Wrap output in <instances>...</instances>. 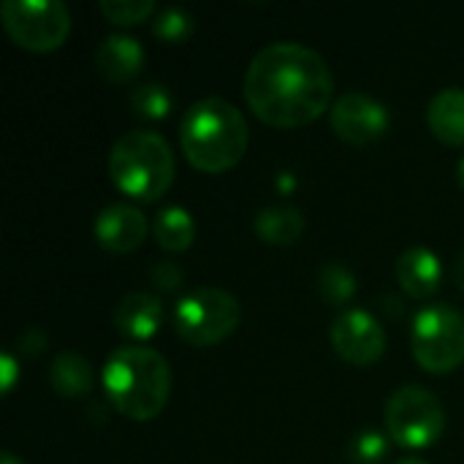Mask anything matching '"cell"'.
<instances>
[{
	"mask_svg": "<svg viewBox=\"0 0 464 464\" xmlns=\"http://www.w3.org/2000/svg\"><path fill=\"white\" fill-rule=\"evenodd\" d=\"M427 122L435 139H440L449 147L464 144V90L462 87H446L440 90L427 109Z\"/></svg>",
	"mask_w": 464,
	"mask_h": 464,
	"instance_id": "15",
	"label": "cell"
},
{
	"mask_svg": "<svg viewBox=\"0 0 464 464\" xmlns=\"http://www.w3.org/2000/svg\"><path fill=\"white\" fill-rule=\"evenodd\" d=\"M152 33H155L160 41L179 44V41H185V38L193 33V16H190L185 8H166V11H160V14L155 16Z\"/></svg>",
	"mask_w": 464,
	"mask_h": 464,
	"instance_id": "23",
	"label": "cell"
},
{
	"mask_svg": "<svg viewBox=\"0 0 464 464\" xmlns=\"http://www.w3.org/2000/svg\"><path fill=\"white\" fill-rule=\"evenodd\" d=\"M147 218L130 204H111L95 220V239L109 253H130L147 239Z\"/></svg>",
	"mask_w": 464,
	"mask_h": 464,
	"instance_id": "11",
	"label": "cell"
},
{
	"mask_svg": "<svg viewBox=\"0 0 464 464\" xmlns=\"http://www.w3.org/2000/svg\"><path fill=\"white\" fill-rule=\"evenodd\" d=\"M413 359L432 375H449L464 362V315L449 304L421 310L411 332Z\"/></svg>",
	"mask_w": 464,
	"mask_h": 464,
	"instance_id": "6",
	"label": "cell"
},
{
	"mask_svg": "<svg viewBox=\"0 0 464 464\" xmlns=\"http://www.w3.org/2000/svg\"><path fill=\"white\" fill-rule=\"evenodd\" d=\"M389 451V438L378 430H364L351 438L348 457L353 464H381Z\"/></svg>",
	"mask_w": 464,
	"mask_h": 464,
	"instance_id": "21",
	"label": "cell"
},
{
	"mask_svg": "<svg viewBox=\"0 0 464 464\" xmlns=\"http://www.w3.org/2000/svg\"><path fill=\"white\" fill-rule=\"evenodd\" d=\"M332 128L343 141L364 147L389 130V109L372 95L345 92L332 106Z\"/></svg>",
	"mask_w": 464,
	"mask_h": 464,
	"instance_id": "10",
	"label": "cell"
},
{
	"mask_svg": "<svg viewBox=\"0 0 464 464\" xmlns=\"http://www.w3.org/2000/svg\"><path fill=\"white\" fill-rule=\"evenodd\" d=\"M95 65L98 73L111 82V84H125L130 82L141 65H144V49L136 38L130 35H106L95 52Z\"/></svg>",
	"mask_w": 464,
	"mask_h": 464,
	"instance_id": "14",
	"label": "cell"
},
{
	"mask_svg": "<svg viewBox=\"0 0 464 464\" xmlns=\"http://www.w3.org/2000/svg\"><path fill=\"white\" fill-rule=\"evenodd\" d=\"M0 364H3V392L8 394L11 392V383H14V370H16V364H14V359L8 356V353H3V359H0Z\"/></svg>",
	"mask_w": 464,
	"mask_h": 464,
	"instance_id": "26",
	"label": "cell"
},
{
	"mask_svg": "<svg viewBox=\"0 0 464 464\" xmlns=\"http://www.w3.org/2000/svg\"><path fill=\"white\" fill-rule=\"evenodd\" d=\"M111 321L122 337H130L136 343H144L158 334L163 326V302L152 294H128L117 302Z\"/></svg>",
	"mask_w": 464,
	"mask_h": 464,
	"instance_id": "12",
	"label": "cell"
},
{
	"mask_svg": "<svg viewBox=\"0 0 464 464\" xmlns=\"http://www.w3.org/2000/svg\"><path fill=\"white\" fill-rule=\"evenodd\" d=\"M16 345H19V353H22V356L35 359V356L46 348V334H44L38 326H30V329H24V332L19 334Z\"/></svg>",
	"mask_w": 464,
	"mask_h": 464,
	"instance_id": "25",
	"label": "cell"
},
{
	"mask_svg": "<svg viewBox=\"0 0 464 464\" xmlns=\"http://www.w3.org/2000/svg\"><path fill=\"white\" fill-rule=\"evenodd\" d=\"M155 11L152 0H101V14L114 24H141Z\"/></svg>",
	"mask_w": 464,
	"mask_h": 464,
	"instance_id": "22",
	"label": "cell"
},
{
	"mask_svg": "<svg viewBox=\"0 0 464 464\" xmlns=\"http://www.w3.org/2000/svg\"><path fill=\"white\" fill-rule=\"evenodd\" d=\"M446 430V413L440 400L424 386H405L386 402V432L408 451L430 449Z\"/></svg>",
	"mask_w": 464,
	"mask_h": 464,
	"instance_id": "7",
	"label": "cell"
},
{
	"mask_svg": "<svg viewBox=\"0 0 464 464\" xmlns=\"http://www.w3.org/2000/svg\"><path fill=\"white\" fill-rule=\"evenodd\" d=\"M397 283L413 299H430L440 288L443 266L430 247H411L397 258Z\"/></svg>",
	"mask_w": 464,
	"mask_h": 464,
	"instance_id": "13",
	"label": "cell"
},
{
	"mask_svg": "<svg viewBox=\"0 0 464 464\" xmlns=\"http://www.w3.org/2000/svg\"><path fill=\"white\" fill-rule=\"evenodd\" d=\"M3 464H22V462H19L14 454H8V451H5V454H3Z\"/></svg>",
	"mask_w": 464,
	"mask_h": 464,
	"instance_id": "30",
	"label": "cell"
},
{
	"mask_svg": "<svg viewBox=\"0 0 464 464\" xmlns=\"http://www.w3.org/2000/svg\"><path fill=\"white\" fill-rule=\"evenodd\" d=\"M253 231L266 245H294L304 234V215L296 207H266L256 215Z\"/></svg>",
	"mask_w": 464,
	"mask_h": 464,
	"instance_id": "16",
	"label": "cell"
},
{
	"mask_svg": "<svg viewBox=\"0 0 464 464\" xmlns=\"http://www.w3.org/2000/svg\"><path fill=\"white\" fill-rule=\"evenodd\" d=\"M49 383L65 400L84 397L92 386V367L76 351H63L54 356V362L49 367Z\"/></svg>",
	"mask_w": 464,
	"mask_h": 464,
	"instance_id": "17",
	"label": "cell"
},
{
	"mask_svg": "<svg viewBox=\"0 0 464 464\" xmlns=\"http://www.w3.org/2000/svg\"><path fill=\"white\" fill-rule=\"evenodd\" d=\"M247 122L242 111L226 98L196 101L179 125V141L188 163L204 174H223L234 169L247 150Z\"/></svg>",
	"mask_w": 464,
	"mask_h": 464,
	"instance_id": "3",
	"label": "cell"
},
{
	"mask_svg": "<svg viewBox=\"0 0 464 464\" xmlns=\"http://www.w3.org/2000/svg\"><path fill=\"white\" fill-rule=\"evenodd\" d=\"M109 174L114 185L139 201H158L174 182L177 163L169 141L152 130H128L109 152Z\"/></svg>",
	"mask_w": 464,
	"mask_h": 464,
	"instance_id": "4",
	"label": "cell"
},
{
	"mask_svg": "<svg viewBox=\"0 0 464 464\" xmlns=\"http://www.w3.org/2000/svg\"><path fill=\"white\" fill-rule=\"evenodd\" d=\"M147 277L152 280V285H155L158 291H177V288L185 283L182 269H179L174 261H169V258H160V261L150 264Z\"/></svg>",
	"mask_w": 464,
	"mask_h": 464,
	"instance_id": "24",
	"label": "cell"
},
{
	"mask_svg": "<svg viewBox=\"0 0 464 464\" xmlns=\"http://www.w3.org/2000/svg\"><path fill=\"white\" fill-rule=\"evenodd\" d=\"M457 182H459V188L464 190V158L459 160V166H457Z\"/></svg>",
	"mask_w": 464,
	"mask_h": 464,
	"instance_id": "28",
	"label": "cell"
},
{
	"mask_svg": "<svg viewBox=\"0 0 464 464\" xmlns=\"http://www.w3.org/2000/svg\"><path fill=\"white\" fill-rule=\"evenodd\" d=\"M454 283H457V288L464 294V250L457 256V261H454Z\"/></svg>",
	"mask_w": 464,
	"mask_h": 464,
	"instance_id": "27",
	"label": "cell"
},
{
	"mask_svg": "<svg viewBox=\"0 0 464 464\" xmlns=\"http://www.w3.org/2000/svg\"><path fill=\"white\" fill-rule=\"evenodd\" d=\"M130 109L144 120H163L171 111V95L163 84H139L130 92Z\"/></svg>",
	"mask_w": 464,
	"mask_h": 464,
	"instance_id": "20",
	"label": "cell"
},
{
	"mask_svg": "<svg viewBox=\"0 0 464 464\" xmlns=\"http://www.w3.org/2000/svg\"><path fill=\"white\" fill-rule=\"evenodd\" d=\"M394 464H427L424 459H419V457H402L400 462H394Z\"/></svg>",
	"mask_w": 464,
	"mask_h": 464,
	"instance_id": "29",
	"label": "cell"
},
{
	"mask_svg": "<svg viewBox=\"0 0 464 464\" xmlns=\"http://www.w3.org/2000/svg\"><path fill=\"white\" fill-rule=\"evenodd\" d=\"M103 392L125 419L150 421L169 402L171 367L155 348L122 345L103 364Z\"/></svg>",
	"mask_w": 464,
	"mask_h": 464,
	"instance_id": "2",
	"label": "cell"
},
{
	"mask_svg": "<svg viewBox=\"0 0 464 464\" xmlns=\"http://www.w3.org/2000/svg\"><path fill=\"white\" fill-rule=\"evenodd\" d=\"M242 324V304L223 288H198L179 299L174 310L177 334L193 348H209L223 343Z\"/></svg>",
	"mask_w": 464,
	"mask_h": 464,
	"instance_id": "5",
	"label": "cell"
},
{
	"mask_svg": "<svg viewBox=\"0 0 464 464\" xmlns=\"http://www.w3.org/2000/svg\"><path fill=\"white\" fill-rule=\"evenodd\" d=\"M332 345L343 362L370 367L386 351V332L367 310H345L332 324Z\"/></svg>",
	"mask_w": 464,
	"mask_h": 464,
	"instance_id": "9",
	"label": "cell"
},
{
	"mask_svg": "<svg viewBox=\"0 0 464 464\" xmlns=\"http://www.w3.org/2000/svg\"><path fill=\"white\" fill-rule=\"evenodd\" d=\"M152 237L169 253L188 250L196 239V226H193L190 212L182 207H166L163 212H158V218L152 223Z\"/></svg>",
	"mask_w": 464,
	"mask_h": 464,
	"instance_id": "18",
	"label": "cell"
},
{
	"mask_svg": "<svg viewBox=\"0 0 464 464\" xmlns=\"http://www.w3.org/2000/svg\"><path fill=\"white\" fill-rule=\"evenodd\" d=\"M332 90L334 79L326 60L294 41L264 46L245 73V98L253 114L285 130L318 120L329 109Z\"/></svg>",
	"mask_w": 464,
	"mask_h": 464,
	"instance_id": "1",
	"label": "cell"
},
{
	"mask_svg": "<svg viewBox=\"0 0 464 464\" xmlns=\"http://www.w3.org/2000/svg\"><path fill=\"white\" fill-rule=\"evenodd\" d=\"M0 19L11 41L30 52H54L71 33V14L57 0H5Z\"/></svg>",
	"mask_w": 464,
	"mask_h": 464,
	"instance_id": "8",
	"label": "cell"
},
{
	"mask_svg": "<svg viewBox=\"0 0 464 464\" xmlns=\"http://www.w3.org/2000/svg\"><path fill=\"white\" fill-rule=\"evenodd\" d=\"M318 291L329 304H345L356 294V277L343 264H326L318 272Z\"/></svg>",
	"mask_w": 464,
	"mask_h": 464,
	"instance_id": "19",
	"label": "cell"
}]
</instances>
